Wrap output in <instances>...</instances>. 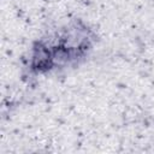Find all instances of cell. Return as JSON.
I'll list each match as a JSON object with an SVG mask.
<instances>
[{
	"instance_id": "1",
	"label": "cell",
	"mask_w": 154,
	"mask_h": 154,
	"mask_svg": "<svg viewBox=\"0 0 154 154\" xmlns=\"http://www.w3.org/2000/svg\"><path fill=\"white\" fill-rule=\"evenodd\" d=\"M42 37L52 49L55 71L76 67L84 63L97 41L96 32L78 18L42 35Z\"/></svg>"
},
{
	"instance_id": "2",
	"label": "cell",
	"mask_w": 154,
	"mask_h": 154,
	"mask_svg": "<svg viewBox=\"0 0 154 154\" xmlns=\"http://www.w3.org/2000/svg\"><path fill=\"white\" fill-rule=\"evenodd\" d=\"M26 67L31 76H45L55 71L52 49L42 36L32 42Z\"/></svg>"
}]
</instances>
